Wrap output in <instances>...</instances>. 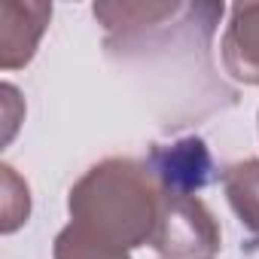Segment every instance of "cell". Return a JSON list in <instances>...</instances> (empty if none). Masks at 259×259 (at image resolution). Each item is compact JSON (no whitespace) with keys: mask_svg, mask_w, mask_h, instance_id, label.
Returning <instances> with one entry per match:
<instances>
[{"mask_svg":"<svg viewBox=\"0 0 259 259\" xmlns=\"http://www.w3.org/2000/svg\"><path fill=\"white\" fill-rule=\"evenodd\" d=\"M162 183L141 159L110 156L67 192L70 223L52 241V259H132L150 247L159 223Z\"/></svg>","mask_w":259,"mask_h":259,"instance_id":"7a4b0ae2","label":"cell"},{"mask_svg":"<svg viewBox=\"0 0 259 259\" xmlns=\"http://www.w3.org/2000/svg\"><path fill=\"white\" fill-rule=\"evenodd\" d=\"M104 25L107 58L135 73H150L147 89L159 92V101L171 107L165 128L174 125V79L186 73L210 101L226 98L235 104V92L213 79L210 40L226 13L223 4H180V0H104L92 7ZM217 104V101H213Z\"/></svg>","mask_w":259,"mask_h":259,"instance_id":"6da1fadb","label":"cell"},{"mask_svg":"<svg viewBox=\"0 0 259 259\" xmlns=\"http://www.w3.org/2000/svg\"><path fill=\"white\" fill-rule=\"evenodd\" d=\"M223 67L244 85H259V4H235L220 40Z\"/></svg>","mask_w":259,"mask_h":259,"instance_id":"8992f818","label":"cell"},{"mask_svg":"<svg viewBox=\"0 0 259 259\" xmlns=\"http://www.w3.org/2000/svg\"><path fill=\"white\" fill-rule=\"evenodd\" d=\"M150 247L162 259H210L220 250V223L198 195L165 192Z\"/></svg>","mask_w":259,"mask_h":259,"instance_id":"3957f363","label":"cell"},{"mask_svg":"<svg viewBox=\"0 0 259 259\" xmlns=\"http://www.w3.org/2000/svg\"><path fill=\"white\" fill-rule=\"evenodd\" d=\"M220 180L241 226L253 238H259V159H244L229 165L220 174Z\"/></svg>","mask_w":259,"mask_h":259,"instance_id":"52a82bcc","label":"cell"},{"mask_svg":"<svg viewBox=\"0 0 259 259\" xmlns=\"http://www.w3.org/2000/svg\"><path fill=\"white\" fill-rule=\"evenodd\" d=\"M147 165L165 192L195 195L213 180V159L201 138H180L174 144H156Z\"/></svg>","mask_w":259,"mask_h":259,"instance_id":"277c9868","label":"cell"},{"mask_svg":"<svg viewBox=\"0 0 259 259\" xmlns=\"http://www.w3.org/2000/svg\"><path fill=\"white\" fill-rule=\"evenodd\" d=\"M49 19H52V4L4 0L0 4V67L4 70L25 67L37 55Z\"/></svg>","mask_w":259,"mask_h":259,"instance_id":"5b68a950","label":"cell"},{"mask_svg":"<svg viewBox=\"0 0 259 259\" xmlns=\"http://www.w3.org/2000/svg\"><path fill=\"white\" fill-rule=\"evenodd\" d=\"M4 235H13L22 223H28L31 213V195H28V183L19 180V174L4 165Z\"/></svg>","mask_w":259,"mask_h":259,"instance_id":"ba28073f","label":"cell"}]
</instances>
